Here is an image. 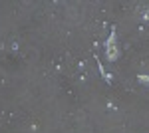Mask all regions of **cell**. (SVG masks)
Listing matches in <instances>:
<instances>
[{"instance_id":"7a4b0ae2","label":"cell","mask_w":149,"mask_h":133,"mask_svg":"<svg viewBox=\"0 0 149 133\" xmlns=\"http://www.w3.org/2000/svg\"><path fill=\"white\" fill-rule=\"evenodd\" d=\"M97 70H100V76H102V78L105 79L107 84H111V81H113V76H111V74H109V72L103 68V64L100 62V60H97Z\"/></svg>"},{"instance_id":"6da1fadb","label":"cell","mask_w":149,"mask_h":133,"mask_svg":"<svg viewBox=\"0 0 149 133\" xmlns=\"http://www.w3.org/2000/svg\"><path fill=\"white\" fill-rule=\"evenodd\" d=\"M115 28H111V32H109V38L105 40V60L107 62H117V58H119V48H117V40H115Z\"/></svg>"},{"instance_id":"3957f363","label":"cell","mask_w":149,"mask_h":133,"mask_svg":"<svg viewBox=\"0 0 149 133\" xmlns=\"http://www.w3.org/2000/svg\"><path fill=\"white\" fill-rule=\"evenodd\" d=\"M137 81L149 88V76H145V74H137Z\"/></svg>"},{"instance_id":"277c9868","label":"cell","mask_w":149,"mask_h":133,"mask_svg":"<svg viewBox=\"0 0 149 133\" xmlns=\"http://www.w3.org/2000/svg\"><path fill=\"white\" fill-rule=\"evenodd\" d=\"M143 20H149V10L143 12Z\"/></svg>"}]
</instances>
